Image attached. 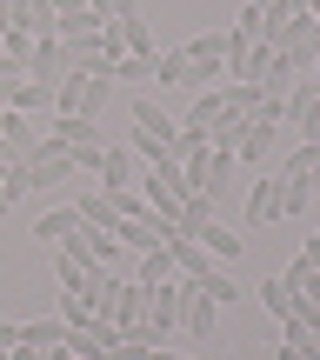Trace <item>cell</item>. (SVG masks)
<instances>
[{
    "instance_id": "cell-1",
    "label": "cell",
    "mask_w": 320,
    "mask_h": 360,
    "mask_svg": "<svg viewBox=\"0 0 320 360\" xmlns=\"http://www.w3.org/2000/svg\"><path fill=\"white\" fill-rule=\"evenodd\" d=\"M47 141L74 154V174H94L101 167V147H107V127L101 120H80V114H47Z\"/></svg>"
},
{
    "instance_id": "cell-2",
    "label": "cell",
    "mask_w": 320,
    "mask_h": 360,
    "mask_svg": "<svg viewBox=\"0 0 320 360\" xmlns=\"http://www.w3.org/2000/svg\"><path fill=\"white\" fill-rule=\"evenodd\" d=\"M7 174H13V187H20V193H53L60 180H80V174H74V154H67V147H53V141H40L34 154L13 160Z\"/></svg>"
},
{
    "instance_id": "cell-3",
    "label": "cell",
    "mask_w": 320,
    "mask_h": 360,
    "mask_svg": "<svg viewBox=\"0 0 320 360\" xmlns=\"http://www.w3.org/2000/svg\"><path fill=\"white\" fill-rule=\"evenodd\" d=\"M94 174H101V187H107V193L141 187V154H134L127 141H107V147H101V167H94Z\"/></svg>"
},
{
    "instance_id": "cell-4",
    "label": "cell",
    "mask_w": 320,
    "mask_h": 360,
    "mask_svg": "<svg viewBox=\"0 0 320 360\" xmlns=\"http://www.w3.org/2000/svg\"><path fill=\"white\" fill-rule=\"evenodd\" d=\"M314 53H320V20L294 13V20H287V34H281V60L294 67V74H307V67H314Z\"/></svg>"
},
{
    "instance_id": "cell-5",
    "label": "cell",
    "mask_w": 320,
    "mask_h": 360,
    "mask_svg": "<svg viewBox=\"0 0 320 360\" xmlns=\"http://www.w3.org/2000/svg\"><path fill=\"white\" fill-rule=\"evenodd\" d=\"M167 233H174V227H167L160 214H141V220H120L114 240L127 247V254H154V247H167Z\"/></svg>"
},
{
    "instance_id": "cell-6",
    "label": "cell",
    "mask_w": 320,
    "mask_h": 360,
    "mask_svg": "<svg viewBox=\"0 0 320 360\" xmlns=\"http://www.w3.org/2000/svg\"><path fill=\"white\" fill-rule=\"evenodd\" d=\"M60 74H74V67H67V47L60 40H34V53H27V80H40V87H60Z\"/></svg>"
},
{
    "instance_id": "cell-7",
    "label": "cell",
    "mask_w": 320,
    "mask_h": 360,
    "mask_svg": "<svg viewBox=\"0 0 320 360\" xmlns=\"http://www.w3.org/2000/svg\"><path fill=\"white\" fill-rule=\"evenodd\" d=\"M74 214H80V227H101V233H114L120 227V193H107V187H87L74 200Z\"/></svg>"
},
{
    "instance_id": "cell-8",
    "label": "cell",
    "mask_w": 320,
    "mask_h": 360,
    "mask_svg": "<svg viewBox=\"0 0 320 360\" xmlns=\"http://www.w3.org/2000/svg\"><path fill=\"white\" fill-rule=\"evenodd\" d=\"M180 307H187V281H180V274L160 281V287H147V321H160L167 334L180 327Z\"/></svg>"
},
{
    "instance_id": "cell-9",
    "label": "cell",
    "mask_w": 320,
    "mask_h": 360,
    "mask_svg": "<svg viewBox=\"0 0 320 360\" xmlns=\"http://www.w3.org/2000/svg\"><path fill=\"white\" fill-rule=\"evenodd\" d=\"M274 154V120H260V114H247V127H241V141H233V160L241 167H260V160Z\"/></svg>"
},
{
    "instance_id": "cell-10",
    "label": "cell",
    "mask_w": 320,
    "mask_h": 360,
    "mask_svg": "<svg viewBox=\"0 0 320 360\" xmlns=\"http://www.w3.org/2000/svg\"><path fill=\"white\" fill-rule=\"evenodd\" d=\"M314 114H320V74H300L294 87H287V120H281V127H300V134H307Z\"/></svg>"
},
{
    "instance_id": "cell-11",
    "label": "cell",
    "mask_w": 320,
    "mask_h": 360,
    "mask_svg": "<svg viewBox=\"0 0 320 360\" xmlns=\"http://www.w3.org/2000/svg\"><path fill=\"white\" fill-rule=\"evenodd\" d=\"M0 141L13 147V160H27L40 141H47V134H40V120H34V114H13V107H7V114H0Z\"/></svg>"
},
{
    "instance_id": "cell-12",
    "label": "cell",
    "mask_w": 320,
    "mask_h": 360,
    "mask_svg": "<svg viewBox=\"0 0 320 360\" xmlns=\"http://www.w3.org/2000/svg\"><path fill=\"white\" fill-rule=\"evenodd\" d=\"M233 167H241L233 147H207V160H200V193H207V200H220V193L233 187Z\"/></svg>"
},
{
    "instance_id": "cell-13",
    "label": "cell",
    "mask_w": 320,
    "mask_h": 360,
    "mask_svg": "<svg viewBox=\"0 0 320 360\" xmlns=\"http://www.w3.org/2000/svg\"><path fill=\"white\" fill-rule=\"evenodd\" d=\"M53 254V281H60V294H80V287H94V260H80V254H67V247H47Z\"/></svg>"
},
{
    "instance_id": "cell-14",
    "label": "cell",
    "mask_w": 320,
    "mask_h": 360,
    "mask_svg": "<svg viewBox=\"0 0 320 360\" xmlns=\"http://www.w3.org/2000/svg\"><path fill=\"white\" fill-rule=\"evenodd\" d=\"M267 220H281V174L247 187V227H267Z\"/></svg>"
},
{
    "instance_id": "cell-15",
    "label": "cell",
    "mask_w": 320,
    "mask_h": 360,
    "mask_svg": "<svg viewBox=\"0 0 320 360\" xmlns=\"http://www.w3.org/2000/svg\"><path fill=\"white\" fill-rule=\"evenodd\" d=\"M107 101H114V74H80V101H74V114H80V120H101Z\"/></svg>"
},
{
    "instance_id": "cell-16",
    "label": "cell",
    "mask_w": 320,
    "mask_h": 360,
    "mask_svg": "<svg viewBox=\"0 0 320 360\" xmlns=\"http://www.w3.org/2000/svg\"><path fill=\"white\" fill-rule=\"evenodd\" d=\"M214 300H207V294H193V287H187V307H180V327H187V334L193 340H214Z\"/></svg>"
},
{
    "instance_id": "cell-17",
    "label": "cell",
    "mask_w": 320,
    "mask_h": 360,
    "mask_svg": "<svg viewBox=\"0 0 320 360\" xmlns=\"http://www.w3.org/2000/svg\"><path fill=\"white\" fill-rule=\"evenodd\" d=\"M20 347H67V321L60 314H47V321H20Z\"/></svg>"
},
{
    "instance_id": "cell-18",
    "label": "cell",
    "mask_w": 320,
    "mask_h": 360,
    "mask_svg": "<svg viewBox=\"0 0 320 360\" xmlns=\"http://www.w3.org/2000/svg\"><path fill=\"white\" fill-rule=\"evenodd\" d=\"M74 227H80V214H74V207H53V214H40V220H34V240H40V247H60Z\"/></svg>"
},
{
    "instance_id": "cell-19",
    "label": "cell",
    "mask_w": 320,
    "mask_h": 360,
    "mask_svg": "<svg viewBox=\"0 0 320 360\" xmlns=\"http://www.w3.org/2000/svg\"><path fill=\"white\" fill-rule=\"evenodd\" d=\"M134 127H147V134H160L167 147H174V134H180L174 120H167L160 107H154V94H134Z\"/></svg>"
},
{
    "instance_id": "cell-20",
    "label": "cell",
    "mask_w": 320,
    "mask_h": 360,
    "mask_svg": "<svg viewBox=\"0 0 320 360\" xmlns=\"http://www.w3.org/2000/svg\"><path fill=\"white\" fill-rule=\"evenodd\" d=\"M13 114H53V87H40V80H20V87L7 94Z\"/></svg>"
},
{
    "instance_id": "cell-21",
    "label": "cell",
    "mask_w": 320,
    "mask_h": 360,
    "mask_svg": "<svg viewBox=\"0 0 320 360\" xmlns=\"http://www.w3.org/2000/svg\"><path fill=\"white\" fill-rule=\"evenodd\" d=\"M220 114H227V101H220V87H207V94H193V114L180 120V127H193V134H207V127H214Z\"/></svg>"
},
{
    "instance_id": "cell-22",
    "label": "cell",
    "mask_w": 320,
    "mask_h": 360,
    "mask_svg": "<svg viewBox=\"0 0 320 360\" xmlns=\"http://www.w3.org/2000/svg\"><path fill=\"white\" fill-rule=\"evenodd\" d=\"M214 207H220V200H207V193H193V200L180 207L174 233H193V240H200V233H207V220H214Z\"/></svg>"
},
{
    "instance_id": "cell-23",
    "label": "cell",
    "mask_w": 320,
    "mask_h": 360,
    "mask_svg": "<svg viewBox=\"0 0 320 360\" xmlns=\"http://www.w3.org/2000/svg\"><path fill=\"white\" fill-rule=\"evenodd\" d=\"M114 40H120V53H154V34H147V20H141V13L114 20Z\"/></svg>"
},
{
    "instance_id": "cell-24",
    "label": "cell",
    "mask_w": 320,
    "mask_h": 360,
    "mask_svg": "<svg viewBox=\"0 0 320 360\" xmlns=\"http://www.w3.org/2000/svg\"><path fill=\"white\" fill-rule=\"evenodd\" d=\"M314 207V180L307 174H281V214H307Z\"/></svg>"
},
{
    "instance_id": "cell-25",
    "label": "cell",
    "mask_w": 320,
    "mask_h": 360,
    "mask_svg": "<svg viewBox=\"0 0 320 360\" xmlns=\"http://www.w3.org/2000/svg\"><path fill=\"white\" fill-rule=\"evenodd\" d=\"M174 254H167V247H154V254H141V267H134V281L141 287H160V281H174Z\"/></svg>"
},
{
    "instance_id": "cell-26",
    "label": "cell",
    "mask_w": 320,
    "mask_h": 360,
    "mask_svg": "<svg viewBox=\"0 0 320 360\" xmlns=\"http://www.w3.org/2000/svg\"><path fill=\"white\" fill-rule=\"evenodd\" d=\"M193 294H207V300H214V307H233V300H241V294H247V287H241V281H233V274H220V267H214V274H207V281H200V287H193Z\"/></svg>"
},
{
    "instance_id": "cell-27",
    "label": "cell",
    "mask_w": 320,
    "mask_h": 360,
    "mask_svg": "<svg viewBox=\"0 0 320 360\" xmlns=\"http://www.w3.org/2000/svg\"><path fill=\"white\" fill-rule=\"evenodd\" d=\"M200 247H207V254H214V260H233V254H241V233H233V227H220V220H207V233H200Z\"/></svg>"
},
{
    "instance_id": "cell-28",
    "label": "cell",
    "mask_w": 320,
    "mask_h": 360,
    "mask_svg": "<svg viewBox=\"0 0 320 360\" xmlns=\"http://www.w3.org/2000/svg\"><path fill=\"white\" fill-rule=\"evenodd\" d=\"M254 294H260V307H267L274 321H287V314H294V287H287V281H260Z\"/></svg>"
},
{
    "instance_id": "cell-29",
    "label": "cell",
    "mask_w": 320,
    "mask_h": 360,
    "mask_svg": "<svg viewBox=\"0 0 320 360\" xmlns=\"http://www.w3.org/2000/svg\"><path fill=\"white\" fill-rule=\"evenodd\" d=\"M154 80H160V87H187V53H154Z\"/></svg>"
},
{
    "instance_id": "cell-30",
    "label": "cell",
    "mask_w": 320,
    "mask_h": 360,
    "mask_svg": "<svg viewBox=\"0 0 320 360\" xmlns=\"http://www.w3.org/2000/svg\"><path fill=\"white\" fill-rule=\"evenodd\" d=\"M60 321L67 327H87L94 321V294H87V287H80V294H60Z\"/></svg>"
},
{
    "instance_id": "cell-31",
    "label": "cell",
    "mask_w": 320,
    "mask_h": 360,
    "mask_svg": "<svg viewBox=\"0 0 320 360\" xmlns=\"http://www.w3.org/2000/svg\"><path fill=\"white\" fill-rule=\"evenodd\" d=\"M114 80H154V53H120V60H114Z\"/></svg>"
},
{
    "instance_id": "cell-32",
    "label": "cell",
    "mask_w": 320,
    "mask_h": 360,
    "mask_svg": "<svg viewBox=\"0 0 320 360\" xmlns=\"http://www.w3.org/2000/svg\"><path fill=\"white\" fill-rule=\"evenodd\" d=\"M27 80V60H13V53H0V107H7V94Z\"/></svg>"
},
{
    "instance_id": "cell-33",
    "label": "cell",
    "mask_w": 320,
    "mask_h": 360,
    "mask_svg": "<svg viewBox=\"0 0 320 360\" xmlns=\"http://www.w3.org/2000/svg\"><path fill=\"white\" fill-rule=\"evenodd\" d=\"M127 147H134L141 160H160V154H167V141H160V134H147V127H134V134H127Z\"/></svg>"
},
{
    "instance_id": "cell-34",
    "label": "cell",
    "mask_w": 320,
    "mask_h": 360,
    "mask_svg": "<svg viewBox=\"0 0 320 360\" xmlns=\"http://www.w3.org/2000/svg\"><path fill=\"white\" fill-rule=\"evenodd\" d=\"M0 53H13V60H27V53H34V34H27V27H7V34H0Z\"/></svg>"
},
{
    "instance_id": "cell-35",
    "label": "cell",
    "mask_w": 320,
    "mask_h": 360,
    "mask_svg": "<svg viewBox=\"0 0 320 360\" xmlns=\"http://www.w3.org/2000/svg\"><path fill=\"white\" fill-rule=\"evenodd\" d=\"M101 20H127V13H141V0H87Z\"/></svg>"
},
{
    "instance_id": "cell-36",
    "label": "cell",
    "mask_w": 320,
    "mask_h": 360,
    "mask_svg": "<svg viewBox=\"0 0 320 360\" xmlns=\"http://www.w3.org/2000/svg\"><path fill=\"white\" fill-rule=\"evenodd\" d=\"M7 27H27V0H0V34Z\"/></svg>"
},
{
    "instance_id": "cell-37",
    "label": "cell",
    "mask_w": 320,
    "mask_h": 360,
    "mask_svg": "<svg viewBox=\"0 0 320 360\" xmlns=\"http://www.w3.org/2000/svg\"><path fill=\"white\" fill-rule=\"evenodd\" d=\"M13 200H20V187H13V174H0V214H7Z\"/></svg>"
},
{
    "instance_id": "cell-38",
    "label": "cell",
    "mask_w": 320,
    "mask_h": 360,
    "mask_svg": "<svg viewBox=\"0 0 320 360\" xmlns=\"http://www.w3.org/2000/svg\"><path fill=\"white\" fill-rule=\"evenodd\" d=\"M13 340H20V321H0V354H7Z\"/></svg>"
},
{
    "instance_id": "cell-39",
    "label": "cell",
    "mask_w": 320,
    "mask_h": 360,
    "mask_svg": "<svg viewBox=\"0 0 320 360\" xmlns=\"http://www.w3.org/2000/svg\"><path fill=\"white\" fill-rule=\"evenodd\" d=\"M147 360H193V354H180V347H147Z\"/></svg>"
},
{
    "instance_id": "cell-40",
    "label": "cell",
    "mask_w": 320,
    "mask_h": 360,
    "mask_svg": "<svg viewBox=\"0 0 320 360\" xmlns=\"http://www.w3.org/2000/svg\"><path fill=\"white\" fill-rule=\"evenodd\" d=\"M87 0H53V20H67V13H80Z\"/></svg>"
},
{
    "instance_id": "cell-41",
    "label": "cell",
    "mask_w": 320,
    "mask_h": 360,
    "mask_svg": "<svg viewBox=\"0 0 320 360\" xmlns=\"http://www.w3.org/2000/svg\"><path fill=\"white\" fill-rule=\"evenodd\" d=\"M107 360H147V347H114Z\"/></svg>"
},
{
    "instance_id": "cell-42",
    "label": "cell",
    "mask_w": 320,
    "mask_h": 360,
    "mask_svg": "<svg viewBox=\"0 0 320 360\" xmlns=\"http://www.w3.org/2000/svg\"><path fill=\"white\" fill-rule=\"evenodd\" d=\"M7 167H13V147H7V141H0V174H7Z\"/></svg>"
},
{
    "instance_id": "cell-43",
    "label": "cell",
    "mask_w": 320,
    "mask_h": 360,
    "mask_svg": "<svg viewBox=\"0 0 320 360\" xmlns=\"http://www.w3.org/2000/svg\"><path fill=\"white\" fill-rule=\"evenodd\" d=\"M300 13H307V20H320V0H300Z\"/></svg>"
},
{
    "instance_id": "cell-44",
    "label": "cell",
    "mask_w": 320,
    "mask_h": 360,
    "mask_svg": "<svg viewBox=\"0 0 320 360\" xmlns=\"http://www.w3.org/2000/svg\"><path fill=\"white\" fill-rule=\"evenodd\" d=\"M40 360H74V354H67V347H47V354H40Z\"/></svg>"
},
{
    "instance_id": "cell-45",
    "label": "cell",
    "mask_w": 320,
    "mask_h": 360,
    "mask_svg": "<svg viewBox=\"0 0 320 360\" xmlns=\"http://www.w3.org/2000/svg\"><path fill=\"white\" fill-rule=\"evenodd\" d=\"M260 7H300V0H260Z\"/></svg>"
},
{
    "instance_id": "cell-46",
    "label": "cell",
    "mask_w": 320,
    "mask_h": 360,
    "mask_svg": "<svg viewBox=\"0 0 320 360\" xmlns=\"http://www.w3.org/2000/svg\"><path fill=\"white\" fill-rule=\"evenodd\" d=\"M307 74H320V53H314V67H307Z\"/></svg>"
},
{
    "instance_id": "cell-47",
    "label": "cell",
    "mask_w": 320,
    "mask_h": 360,
    "mask_svg": "<svg viewBox=\"0 0 320 360\" xmlns=\"http://www.w3.org/2000/svg\"><path fill=\"white\" fill-rule=\"evenodd\" d=\"M314 200H320V187H314Z\"/></svg>"
},
{
    "instance_id": "cell-48",
    "label": "cell",
    "mask_w": 320,
    "mask_h": 360,
    "mask_svg": "<svg viewBox=\"0 0 320 360\" xmlns=\"http://www.w3.org/2000/svg\"><path fill=\"white\" fill-rule=\"evenodd\" d=\"M0 360H7V354H0Z\"/></svg>"
}]
</instances>
